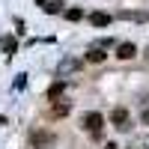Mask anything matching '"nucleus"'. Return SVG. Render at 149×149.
Listing matches in <instances>:
<instances>
[{
    "mask_svg": "<svg viewBox=\"0 0 149 149\" xmlns=\"http://www.w3.org/2000/svg\"><path fill=\"white\" fill-rule=\"evenodd\" d=\"M110 122H113V128H119V131H125L128 128V122H131V113H128V107H113V113H110Z\"/></svg>",
    "mask_w": 149,
    "mask_h": 149,
    "instance_id": "nucleus-1",
    "label": "nucleus"
},
{
    "mask_svg": "<svg viewBox=\"0 0 149 149\" xmlns=\"http://www.w3.org/2000/svg\"><path fill=\"white\" fill-rule=\"evenodd\" d=\"M81 125H84L86 131L98 134V131H102V125H104V116H102V113H95V110H93V113H84V122H81Z\"/></svg>",
    "mask_w": 149,
    "mask_h": 149,
    "instance_id": "nucleus-2",
    "label": "nucleus"
},
{
    "mask_svg": "<svg viewBox=\"0 0 149 149\" xmlns=\"http://www.w3.org/2000/svg\"><path fill=\"white\" fill-rule=\"evenodd\" d=\"M30 143H33L36 149H45V146L54 143V134H51V131H33V134H30Z\"/></svg>",
    "mask_w": 149,
    "mask_h": 149,
    "instance_id": "nucleus-3",
    "label": "nucleus"
},
{
    "mask_svg": "<svg viewBox=\"0 0 149 149\" xmlns=\"http://www.w3.org/2000/svg\"><path fill=\"white\" fill-rule=\"evenodd\" d=\"M116 57H119V60H134V57H137V45H134V42L116 45Z\"/></svg>",
    "mask_w": 149,
    "mask_h": 149,
    "instance_id": "nucleus-4",
    "label": "nucleus"
},
{
    "mask_svg": "<svg viewBox=\"0 0 149 149\" xmlns=\"http://www.w3.org/2000/svg\"><path fill=\"white\" fill-rule=\"evenodd\" d=\"M107 60V54H104V48H90V51H86V63H104Z\"/></svg>",
    "mask_w": 149,
    "mask_h": 149,
    "instance_id": "nucleus-5",
    "label": "nucleus"
},
{
    "mask_svg": "<svg viewBox=\"0 0 149 149\" xmlns=\"http://www.w3.org/2000/svg\"><path fill=\"white\" fill-rule=\"evenodd\" d=\"M90 24H93V27H107V24H110V15H104V12H93V15H90Z\"/></svg>",
    "mask_w": 149,
    "mask_h": 149,
    "instance_id": "nucleus-6",
    "label": "nucleus"
},
{
    "mask_svg": "<svg viewBox=\"0 0 149 149\" xmlns=\"http://www.w3.org/2000/svg\"><path fill=\"white\" fill-rule=\"evenodd\" d=\"M3 51H6L9 57H12V54H15V51H18V42H15V39H12V36H6V39H3Z\"/></svg>",
    "mask_w": 149,
    "mask_h": 149,
    "instance_id": "nucleus-7",
    "label": "nucleus"
},
{
    "mask_svg": "<svg viewBox=\"0 0 149 149\" xmlns=\"http://www.w3.org/2000/svg\"><path fill=\"white\" fill-rule=\"evenodd\" d=\"M66 18H69V21H81V18H84V9H69Z\"/></svg>",
    "mask_w": 149,
    "mask_h": 149,
    "instance_id": "nucleus-8",
    "label": "nucleus"
},
{
    "mask_svg": "<svg viewBox=\"0 0 149 149\" xmlns=\"http://www.w3.org/2000/svg\"><path fill=\"white\" fill-rule=\"evenodd\" d=\"M51 113H54V116H66V113H69V104H54Z\"/></svg>",
    "mask_w": 149,
    "mask_h": 149,
    "instance_id": "nucleus-9",
    "label": "nucleus"
},
{
    "mask_svg": "<svg viewBox=\"0 0 149 149\" xmlns=\"http://www.w3.org/2000/svg\"><path fill=\"white\" fill-rule=\"evenodd\" d=\"M63 90H66V84H63V81H60V84H51V90H48V95L54 98L57 93H63Z\"/></svg>",
    "mask_w": 149,
    "mask_h": 149,
    "instance_id": "nucleus-10",
    "label": "nucleus"
},
{
    "mask_svg": "<svg viewBox=\"0 0 149 149\" xmlns=\"http://www.w3.org/2000/svg\"><path fill=\"white\" fill-rule=\"evenodd\" d=\"M104 149H119V146H116L113 140H110V143H104Z\"/></svg>",
    "mask_w": 149,
    "mask_h": 149,
    "instance_id": "nucleus-11",
    "label": "nucleus"
},
{
    "mask_svg": "<svg viewBox=\"0 0 149 149\" xmlns=\"http://www.w3.org/2000/svg\"><path fill=\"white\" fill-rule=\"evenodd\" d=\"M143 122H146V125H149V110H146V113H143Z\"/></svg>",
    "mask_w": 149,
    "mask_h": 149,
    "instance_id": "nucleus-12",
    "label": "nucleus"
},
{
    "mask_svg": "<svg viewBox=\"0 0 149 149\" xmlns=\"http://www.w3.org/2000/svg\"><path fill=\"white\" fill-rule=\"evenodd\" d=\"M39 3H45V0H39Z\"/></svg>",
    "mask_w": 149,
    "mask_h": 149,
    "instance_id": "nucleus-13",
    "label": "nucleus"
},
{
    "mask_svg": "<svg viewBox=\"0 0 149 149\" xmlns=\"http://www.w3.org/2000/svg\"><path fill=\"white\" fill-rule=\"evenodd\" d=\"M146 54H149V51H146Z\"/></svg>",
    "mask_w": 149,
    "mask_h": 149,
    "instance_id": "nucleus-14",
    "label": "nucleus"
}]
</instances>
